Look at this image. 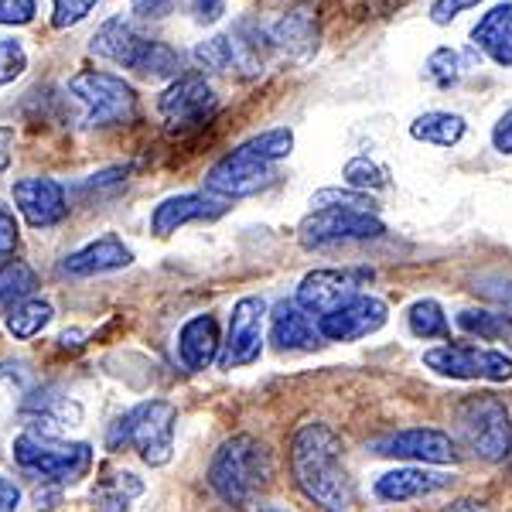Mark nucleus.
Returning a JSON list of instances; mask_svg holds the SVG:
<instances>
[{"label": "nucleus", "instance_id": "obj_1", "mask_svg": "<svg viewBox=\"0 0 512 512\" xmlns=\"http://www.w3.org/2000/svg\"><path fill=\"white\" fill-rule=\"evenodd\" d=\"M291 472L297 489L325 512H349L352 478L345 468L342 437L332 427L311 420L301 424L291 437Z\"/></svg>", "mask_w": 512, "mask_h": 512}, {"label": "nucleus", "instance_id": "obj_2", "mask_svg": "<svg viewBox=\"0 0 512 512\" xmlns=\"http://www.w3.org/2000/svg\"><path fill=\"white\" fill-rule=\"evenodd\" d=\"M294 151V130L291 127H274L263 130L250 140L229 151L226 158H219L205 175V192L219 198H246L256 195L277 178V164L287 161Z\"/></svg>", "mask_w": 512, "mask_h": 512}, {"label": "nucleus", "instance_id": "obj_3", "mask_svg": "<svg viewBox=\"0 0 512 512\" xmlns=\"http://www.w3.org/2000/svg\"><path fill=\"white\" fill-rule=\"evenodd\" d=\"M270 478H274L270 448L250 434H236L229 441H222V448L209 465L212 492L233 509L253 506V499L260 495V489H267Z\"/></svg>", "mask_w": 512, "mask_h": 512}, {"label": "nucleus", "instance_id": "obj_4", "mask_svg": "<svg viewBox=\"0 0 512 512\" xmlns=\"http://www.w3.org/2000/svg\"><path fill=\"white\" fill-rule=\"evenodd\" d=\"M89 52L99 59L130 69L137 76L147 79H178L181 76V52L171 45H164L158 38H147L134 28V21H127L123 14L106 18L96 28V35L89 38Z\"/></svg>", "mask_w": 512, "mask_h": 512}, {"label": "nucleus", "instance_id": "obj_5", "mask_svg": "<svg viewBox=\"0 0 512 512\" xmlns=\"http://www.w3.org/2000/svg\"><path fill=\"white\" fill-rule=\"evenodd\" d=\"M65 89L79 103L82 127L89 130L117 127V123H130L137 117V89L123 76H113V72H76Z\"/></svg>", "mask_w": 512, "mask_h": 512}, {"label": "nucleus", "instance_id": "obj_6", "mask_svg": "<svg viewBox=\"0 0 512 512\" xmlns=\"http://www.w3.org/2000/svg\"><path fill=\"white\" fill-rule=\"evenodd\" d=\"M454 420H458L461 441L482 461H506L512 454V417L495 393L468 396Z\"/></svg>", "mask_w": 512, "mask_h": 512}, {"label": "nucleus", "instance_id": "obj_7", "mask_svg": "<svg viewBox=\"0 0 512 512\" xmlns=\"http://www.w3.org/2000/svg\"><path fill=\"white\" fill-rule=\"evenodd\" d=\"M14 461H18L24 472L45 478V482L65 485V482H79L93 468V448L82 441L65 444L59 437L28 431L14 441Z\"/></svg>", "mask_w": 512, "mask_h": 512}, {"label": "nucleus", "instance_id": "obj_8", "mask_svg": "<svg viewBox=\"0 0 512 512\" xmlns=\"http://www.w3.org/2000/svg\"><path fill=\"white\" fill-rule=\"evenodd\" d=\"M386 226L376 212L366 209H315L297 226V239L304 250H328L338 243H359V239H379Z\"/></svg>", "mask_w": 512, "mask_h": 512}, {"label": "nucleus", "instance_id": "obj_9", "mask_svg": "<svg viewBox=\"0 0 512 512\" xmlns=\"http://www.w3.org/2000/svg\"><path fill=\"white\" fill-rule=\"evenodd\" d=\"M158 113L168 123L171 134L192 130L209 123L219 113V96L209 86V79L202 72H181L178 79H171V86L158 96Z\"/></svg>", "mask_w": 512, "mask_h": 512}, {"label": "nucleus", "instance_id": "obj_10", "mask_svg": "<svg viewBox=\"0 0 512 512\" xmlns=\"http://www.w3.org/2000/svg\"><path fill=\"white\" fill-rule=\"evenodd\" d=\"M130 444L137 448L140 461L151 468H161L175 454V427L178 410L168 400H144L134 410H127Z\"/></svg>", "mask_w": 512, "mask_h": 512}, {"label": "nucleus", "instance_id": "obj_11", "mask_svg": "<svg viewBox=\"0 0 512 512\" xmlns=\"http://www.w3.org/2000/svg\"><path fill=\"white\" fill-rule=\"evenodd\" d=\"M424 366L448 379H485V383H509L512 359L506 352L478 349V345H437L424 352Z\"/></svg>", "mask_w": 512, "mask_h": 512}, {"label": "nucleus", "instance_id": "obj_12", "mask_svg": "<svg viewBox=\"0 0 512 512\" xmlns=\"http://www.w3.org/2000/svg\"><path fill=\"white\" fill-rule=\"evenodd\" d=\"M373 280L369 270H352V267H325V270H311L308 277L297 284V308L308 311V315H318L325 318L328 311L342 308L345 301L359 297L362 291L359 287Z\"/></svg>", "mask_w": 512, "mask_h": 512}, {"label": "nucleus", "instance_id": "obj_13", "mask_svg": "<svg viewBox=\"0 0 512 512\" xmlns=\"http://www.w3.org/2000/svg\"><path fill=\"white\" fill-rule=\"evenodd\" d=\"M263 318H267V301L263 297H239L229 315V332L222 342V369L253 366L263 352Z\"/></svg>", "mask_w": 512, "mask_h": 512}, {"label": "nucleus", "instance_id": "obj_14", "mask_svg": "<svg viewBox=\"0 0 512 512\" xmlns=\"http://www.w3.org/2000/svg\"><path fill=\"white\" fill-rule=\"evenodd\" d=\"M390 318L386 301H379L373 294H359L352 301H345L342 308L328 311L325 318H318V332L328 342H359L366 335H376Z\"/></svg>", "mask_w": 512, "mask_h": 512}, {"label": "nucleus", "instance_id": "obj_15", "mask_svg": "<svg viewBox=\"0 0 512 512\" xmlns=\"http://www.w3.org/2000/svg\"><path fill=\"white\" fill-rule=\"evenodd\" d=\"M376 454L383 458H403V461H420V465H454L458 461V448L444 431L434 427H407L396 431L376 444Z\"/></svg>", "mask_w": 512, "mask_h": 512}, {"label": "nucleus", "instance_id": "obj_16", "mask_svg": "<svg viewBox=\"0 0 512 512\" xmlns=\"http://www.w3.org/2000/svg\"><path fill=\"white\" fill-rule=\"evenodd\" d=\"M11 195L31 229H52L69 216L65 188L55 178H21L11 185Z\"/></svg>", "mask_w": 512, "mask_h": 512}, {"label": "nucleus", "instance_id": "obj_17", "mask_svg": "<svg viewBox=\"0 0 512 512\" xmlns=\"http://www.w3.org/2000/svg\"><path fill=\"white\" fill-rule=\"evenodd\" d=\"M226 209H229V198H219L212 192L171 195L151 212V229H154V236H171V233H178L181 226H188V222L219 219Z\"/></svg>", "mask_w": 512, "mask_h": 512}, {"label": "nucleus", "instance_id": "obj_18", "mask_svg": "<svg viewBox=\"0 0 512 512\" xmlns=\"http://www.w3.org/2000/svg\"><path fill=\"white\" fill-rule=\"evenodd\" d=\"M134 263V250L123 243L120 236L106 233L86 243L82 250L69 253L59 263V270L65 277H99V274H113V270H123Z\"/></svg>", "mask_w": 512, "mask_h": 512}, {"label": "nucleus", "instance_id": "obj_19", "mask_svg": "<svg viewBox=\"0 0 512 512\" xmlns=\"http://www.w3.org/2000/svg\"><path fill=\"white\" fill-rule=\"evenodd\" d=\"M267 38L274 52L291 55V59H308L318 48V21L308 7H294V11L267 24Z\"/></svg>", "mask_w": 512, "mask_h": 512}, {"label": "nucleus", "instance_id": "obj_20", "mask_svg": "<svg viewBox=\"0 0 512 512\" xmlns=\"http://www.w3.org/2000/svg\"><path fill=\"white\" fill-rule=\"evenodd\" d=\"M454 478L448 472H427L420 468H393V472L379 475L373 492L376 499L383 502H410V499H424V495H434L441 489H448Z\"/></svg>", "mask_w": 512, "mask_h": 512}, {"label": "nucleus", "instance_id": "obj_21", "mask_svg": "<svg viewBox=\"0 0 512 512\" xmlns=\"http://www.w3.org/2000/svg\"><path fill=\"white\" fill-rule=\"evenodd\" d=\"M270 342L280 352H308L321 342L318 321H311L308 311L297 308V301H280L270 311Z\"/></svg>", "mask_w": 512, "mask_h": 512}, {"label": "nucleus", "instance_id": "obj_22", "mask_svg": "<svg viewBox=\"0 0 512 512\" xmlns=\"http://www.w3.org/2000/svg\"><path fill=\"white\" fill-rule=\"evenodd\" d=\"M222 349V335H219V321L212 315H195L192 321H185L178 332V355L185 362V369L202 373L212 362L219 359Z\"/></svg>", "mask_w": 512, "mask_h": 512}, {"label": "nucleus", "instance_id": "obj_23", "mask_svg": "<svg viewBox=\"0 0 512 512\" xmlns=\"http://www.w3.org/2000/svg\"><path fill=\"white\" fill-rule=\"evenodd\" d=\"M472 45L485 52L495 65L512 69V0L485 11L472 28Z\"/></svg>", "mask_w": 512, "mask_h": 512}, {"label": "nucleus", "instance_id": "obj_24", "mask_svg": "<svg viewBox=\"0 0 512 512\" xmlns=\"http://www.w3.org/2000/svg\"><path fill=\"white\" fill-rule=\"evenodd\" d=\"M465 130H468L465 117H458V113H444V110L420 113V117L410 123V137L424 140V144H434V147H454V144H461Z\"/></svg>", "mask_w": 512, "mask_h": 512}, {"label": "nucleus", "instance_id": "obj_25", "mask_svg": "<svg viewBox=\"0 0 512 512\" xmlns=\"http://www.w3.org/2000/svg\"><path fill=\"white\" fill-rule=\"evenodd\" d=\"M38 291V274L24 260L0 263V315H11L18 304L31 301Z\"/></svg>", "mask_w": 512, "mask_h": 512}, {"label": "nucleus", "instance_id": "obj_26", "mask_svg": "<svg viewBox=\"0 0 512 512\" xmlns=\"http://www.w3.org/2000/svg\"><path fill=\"white\" fill-rule=\"evenodd\" d=\"M454 325H458L465 335L485 338V342H502V345H512V315H506V311L465 308V311H458V318H454Z\"/></svg>", "mask_w": 512, "mask_h": 512}, {"label": "nucleus", "instance_id": "obj_27", "mask_svg": "<svg viewBox=\"0 0 512 512\" xmlns=\"http://www.w3.org/2000/svg\"><path fill=\"white\" fill-rule=\"evenodd\" d=\"M192 62L202 72H233L239 69V52H236V38L233 35H216L205 38L195 45Z\"/></svg>", "mask_w": 512, "mask_h": 512}, {"label": "nucleus", "instance_id": "obj_28", "mask_svg": "<svg viewBox=\"0 0 512 512\" xmlns=\"http://www.w3.org/2000/svg\"><path fill=\"white\" fill-rule=\"evenodd\" d=\"M55 308L48 301H41V297H31V301L18 304V308L7 315V332L14 338H35L48 328V321H52Z\"/></svg>", "mask_w": 512, "mask_h": 512}, {"label": "nucleus", "instance_id": "obj_29", "mask_svg": "<svg viewBox=\"0 0 512 512\" xmlns=\"http://www.w3.org/2000/svg\"><path fill=\"white\" fill-rule=\"evenodd\" d=\"M407 325L417 338H444L448 335V315L434 297H420L407 308Z\"/></svg>", "mask_w": 512, "mask_h": 512}, {"label": "nucleus", "instance_id": "obj_30", "mask_svg": "<svg viewBox=\"0 0 512 512\" xmlns=\"http://www.w3.org/2000/svg\"><path fill=\"white\" fill-rule=\"evenodd\" d=\"M342 178H345V185H349V188H355V192H366V195L390 185V171H386L379 161L366 158V154H359V158H352L349 164H345Z\"/></svg>", "mask_w": 512, "mask_h": 512}, {"label": "nucleus", "instance_id": "obj_31", "mask_svg": "<svg viewBox=\"0 0 512 512\" xmlns=\"http://www.w3.org/2000/svg\"><path fill=\"white\" fill-rule=\"evenodd\" d=\"M424 76H427V82H434L437 89H451L454 82L461 79V55L448 45L434 48L424 62Z\"/></svg>", "mask_w": 512, "mask_h": 512}, {"label": "nucleus", "instance_id": "obj_32", "mask_svg": "<svg viewBox=\"0 0 512 512\" xmlns=\"http://www.w3.org/2000/svg\"><path fill=\"white\" fill-rule=\"evenodd\" d=\"M311 205H315V209H366V212H376L373 195L355 192V188H321L318 195H311Z\"/></svg>", "mask_w": 512, "mask_h": 512}, {"label": "nucleus", "instance_id": "obj_33", "mask_svg": "<svg viewBox=\"0 0 512 512\" xmlns=\"http://www.w3.org/2000/svg\"><path fill=\"white\" fill-rule=\"evenodd\" d=\"M28 69V52L18 38H0V86H11Z\"/></svg>", "mask_w": 512, "mask_h": 512}, {"label": "nucleus", "instance_id": "obj_34", "mask_svg": "<svg viewBox=\"0 0 512 512\" xmlns=\"http://www.w3.org/2000/svg\"><path fill=\"white\" fill-rule=\"evenodd\" d=\"M99 0H52V28L69 31L96 11Z\"/></svg>", "mask_w": 512, "mask_h": 512}, {"label": "nucleus", "instance_id": "obj_35", "mask_svg": "<svg viewBox=\"0 0 512 512\" xmlns=\"http://www.w3.org/2000/svg\"><path fill=\"white\" fill-rule=\"evenodd\" d=\"M38 14V0H0V28H24Z\"/></svg>", "mask_w": 512, "mask_h": 512}, {"label": "nucleus", "instance_id": "obj_36", "mask_svg": "<svg viewBox=\"0 0 512 512\" xmlns=\"http://www.w3.org/2000/svg\"><path fill=\"white\" fill-rule=\"evenodd\" d=\"M21 236H18V219H14V212L7 209L4 202H0V263H11L14 250H18Z\"/></svg>", "mask_w": 512, "mask_h": 512}, {"label": "nucleus", "instance_id": "obj_37", "mask_svg": "<svg viewBox=\"0 0 512 512\" xmlns=\"http://www.w3.org/2000/svg\"><path fill=\"white\" fill-rule=\"evenodd\" d=\"M482 0H434L431 4V21L434 24H451L458 14L472 11V7H478Z\"/></svg>", "mask_w": 512, "mask_h": 512}, {"label": "nucleus", "instance_id": "obj_38", "mask_svg": "<svg viewBox=\"0 0 512 512\" xmlns=\"http://www.w3.org/2000/svg\"><path fill=\"white\" fill-rule=\"evenodd\" d=\"M175 11V0H130V14L140 21H161Z\"/></svg>", "mask_w": 512, "mask_h": 512}, {"label": "nucleus", "instance_id": "obj_39", "mask_svg": "<svg viewBox=\"0 0 512 512\" xmlns=\"http://www.w3.org/2000/svg\"><path fill=\"white\" fill-rule=\"evenodd\" d=\"M188 11L198 24H216L226 14V0H188Z\"/></svg>", "mask_w": 512, "mask_h": 512}, {"label": "nucleus", "instance_id": "obj_40", "mask_svg": "<svg viewBox=\"0 0 512 512\" xmlns=\"http://www.w3.org/2000/svg\"><path fill=\"white\" fill-rule=\"evenodd\" d=\"M492 147L499 154H512V110L502 113L499 123L492 127Z\"/></svg>", "mask_w": 512, "mask_h": 512}, {"label": "nucleus", "instance_id": "obj_41", "mask_svg": "<svg viewBox=\"0 0 512 512\" xmlns=\"http://www.w3.org/2000/svg\"><path fill=\"white\" fill-rule=\"evenodd\" d=\"M21 506V489L11 478H0V512H18Z\"/></svg>", "mask_w": 512, "mask_h": 512}, {"label": "nucleus", "instance_id": "obj_42", "mask_svg": "<svg viewBox=\"0 0 512 512\" xmlns=\"http://www.w3.org/2000/svg\"><path fill=\"white\" fill-rule=\"evenodd\" d=\"M11 144H14V130L0 127V171H7V164H11Z\"/></svg>", "mask_w": 512, "mask_h": 512}, {"label": "nucleus", "instance_id": "obj_43", "mask_svg": "<svg viewBox=\"0 0 512 512\" xmlns=\"http://www.w3.org/2000/svg\"><path fill=\"white\" fill-rule=\"evenodd\" d=\"M55 499H59V492H55V489H38V492H35L38 509H52L48 502H55Z\"/></svg>", "mask_w": 512, "mask_h": 512}, {"label": "nucleus", "instance_id": "obj_44", "mask_svg": "<svg viewBox=\"0 0 512 512\" xmlns=\"http://www.w3.org/2000/svg\"><path fill=\"white\" fill-rule=\"evenodd\" d=\"M448 512H482V506H475V502H454Z\"/></svg>", "mask_w": 512, "mask_h": 512}, {"label": "nucleus", "instance_id": "obj_45", "mask_svg": "<svg viewBox=\"0 0 512 512\" xmlns=\"http://www.w3.org/2000/svg\"><path fill=\"white\" fill-rule=\"evenodd\" d=\"M79 338H82V332H65V335L59 338V342L65 345V349H69V345H72V349H76V345H79Z\"/></svg>", "mask_w": 512, "mask_h": 512}, {"label": "nucleus", "instance_id": "obj_46", "mask_svg": "<svg viewBox=\"0 0 512 512\" xmlns=\"http://www.w3.org/2000/svg\"><path fill=\"white\" fill-rule=\"evenodd\" d=\"M260 512H287V509H280V506H260Z\"/></svg>", "mask_w": 512, "mask_h": 512}]
</instances>
